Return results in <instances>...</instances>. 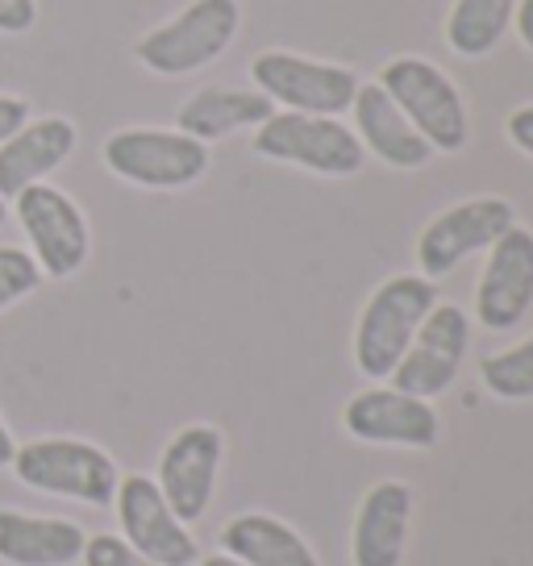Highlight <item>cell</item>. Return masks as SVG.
Returning a JSON list of instances; mask_svg holds the SVG:
<instances>
[{"label":"cell","instance_id":"obj_1","mask_svg":"<svg viewBox=\"0 0 533 566\" xmlns=\"http://www.w3.org/2000/svg\"><path fill=\"white\" fill-rule=\"evenodd\" d=\"M433 304H438V287L426 275H391L379 283L355 325L358 371L367 379H388Z\"/></svg>","mask_w":533,"mask_h":566},{"label":"cell","instance_id":"obj_2","mask_svg":"<svg viewBox=\"0 0 533 566\" xmlns=\"http://www.w3.org/2000/svg\"><path fill=\"white\" fill-rule=\"evenodd\" d=\"M379 88L388 92L391 101H396V108L409 117V125L433 146V150L459 155L462 146H467V138H471L467 101H462V92L446 80V71L433 67L429 59L400 54V59L384 63Z\"/></svg>","mask_w":533,"mask_h":566},{"label":"cell","instance_id":"obj_3","mask_svg":"<svg viewBox=\"0 0 533 566\" xmlns=\"http://www.w3.org/2000/svg\"><path fill=\"white\" fill-rule=\"evenodd\" d=\"M13 471L34 492L80 500L92 509H108L117 495V483H122L117 462L84 438H34V442L18 446Z\"/></svg>","mask_w":533,"mask_h":566},{"label":"cell","instance_id":"obj_4","mask_svg":"<svg viewBox=\"0 0 533 566\" xmlns=\"http://www.w3.org/2000/svg\"><path fill=\"white\" fill-rule=\"evenodd\" d=\"M242 25L238 0H192L184 13L138 38V63L155 75H192L230 51Z\"/></svg>","mask_w":533,"mask_h":566},{"label":"cell","instance_id":"obj_5","mask_svg":"<svg viewBox=\"0 0 533 566\" xmlns=\"http://www.w3.org/2000/svg\"><path fill=\"white\" fill-rule=\"evenodd\" d=\"M254 155L288 167H304L313 176L346 179L355 176L367 150L355 129H346L338 117H313V113H271L254 129Z\"/></svg>","mask_w":533,"mask_h":566},{"label":"cell","instance_id":"obj_6","mask_svg":"<svg viewBox=\"0 0 533 566\" xmlns=\"http://www.w3.org/2000/svg\"><path fill=\"white\" fill-rule=\"evenodd\" d=\"M105 167L125 184L176 192L209 171V146L179 129H117L105 138Z\"/></svg>","mask_w":533,"mask_h":566},{"label":"cell","instance_id":"obj_7","mask_svg":"<svg viewBox=\"0 0 533 566\" xmlns=\"http://www.w3.org/2000/svg\"><path fill=\"white\" fill-rule=\"evenodd\" d=\"M250 80L271 105L313 117H342L355 105L358 75L338 63H317L292 51H263L250 63Z\"/></svg>","mask_w":533,"mask_h":566},{"label":"cell","instance_id":"obj_8","mask_svg":"<svg viewBox=\"0 0 533 566\" xmlns=\"http://www.w3.org/2000/svg\"><path fill=\"white\" fill-rule=\"evenodd\" d=\"M18 205V226L30 238V254L51 280H72L80 266L88 263L92 233L88 217L80 212L72 196L54 184H34L13 196Z\"/></svg>","mask_w":533,"mask_h":566},{"label":"cell","instance_id":"obj_9","mask_svg":"<svg viewBox=\"0 0 533 566\" xmlns=\"http://www.w3.org/2000/svg\"><path fill=\"white\" fill-rule=\"evenodd\" d=\"M513 226H516V212L504 196H475V200L450 205L417 238V266H421L426 280L438 283L462 259L488 250L500 233L513 230Z\"/></svg>","mask_w":533,"mask_h":566},{"label":"cell","instance_id":"obj_10","mask_svg":"<svg viewBox=\"0 0 533 566\" xmlns=\"http://www.w3.org/2000/svg\"><path fill=\"white\" fill-rule=\"evenodd\" d=\"M471 346V325L459 304H433L429 317L421 321V329L412 334L405 358L396 363V371L388 375L391 388L433 400L442 396L462 371V358Z\"/></svg>","mask_w":533,"mask_h":566},{"label":"cell","instance_id":"obj_11","mask_svg":"<svg viewBox=\"0 0 533 566\" xmlns=\"http://www.w3.org/2000/svg\"><path fill=\"white\" fill-rule=\"evenodd\" d=\"M117 521H122V537L138 549L143 558L155 566H196L200 563V546L188 533V525L171 513V504L163 500L159 483L150 475H125L117 483Z\"/></svg>","mask_w":533,"mask_h":566},{"label":"cell","instance_id":"obj_12","mask_svg":"<svg viewBox=\"0 0 533 566\" xmlns=\"http://www.w3.org/2000/svg\"><path fill=\"white\" fill-rule=\"evenodd\" d=\"M221 454H226V442H221L217 424H184L176 438L167 442V450H163L155 483H159L163 500L171 504V513L184 525H192V521L209 513L217 471H221Z\"/></svg>","mask_w":533,"mask_h":566},{"label":"cell","instance_id":"obj_13","mask_svg":"<svg viewBox=\"0 0 533 566\" xmlns=\"http://www.w3.org/2000/svg\"><path fill=\"white\" fill-rule=\"evenodd\" d=\"M533 308V233L513 226L488 247V263L475 283V321L504 334Z\"/></svg>","mask_w":533,"mask_h":566},{"label":"cell","instance_id":"obj_14","mask_svg":"<svg viewBox=\"0 0 533 566\" xmlns=\"http://www.w3.org/2000/svg\"><path fill=\"white\" fill-rule=\"evenodd\" d=\"M346 433L367 446H405V450H429L442 433L438 408L396 388H367L351 396L342 408Z\"/></svg>","mask_w":533,"mask_h":566},{"label":"cell","instance_id":"obj_15","mask_svg":"<svg viewBox=\"0 0 533 566\" xmlns=\"http://www.w3.org/2000/svg\"><path fill=\"white\" fill-rule=\"evenodd\" d=\"M412 488L400 479H384L358 500L355 533H351V558L355 566H400L409 542Z\"/></svg>","mask_w":533,"mask_h":566},{"label":"cell","instance_id":"obj_16","mask_svg":"<svg viewBox=\"0 0 533 566\" xmlns=\"http://www.w3.org/2000/svg\"><path fill=\"white\" fill-rule=\"evenodd\" d=\"M75 142H80V134H75V125L67 117L25 122L13 138L0 142V196L13 200V196L34 188V184H46L51 171H59L63 163L72 159Z\"/></svg>","mask_w":533,"mask_h":566},{"label":"cell","instance_id":"obj_17","mask_svg":"<svg viewBox=\"0 0 533 566\" xmlns=\"http://www.w3.org/2000/svg\"><path fill=\"white\" fill-rule=\"evenodd\" d=\"M351 113H355V134L363 150H372L391 171H421L433 159V146L412 129L409 117L379 84H358Z\"/></svg>","mask_w":533,"mask_h":566},{"label":"cell","instance_id":"obj_18","mask_svg":"<svg viewBox=\"0 0 533 566\" xmlns=\"http://www.w3.org/2000/svg\"><path fill=\"white\" fill-rule=\"evenodd\" d=\"M84 530L63 516H30L0 509V563L4 566H72L84 554Z\"/></svg>","mask_w":533,"mask_h":566},{"label":"cell","instance_id":"obj_19","mask_svg":"<svg viewBox=\"0 0 533 566\" xmlns=\"http://www.w3.org/2000/svg\"><path fill=\"white\" fill-rule=\"evenodd\" d=\"M275 113V105L254 88H200L192 92L176 113L179 134L196 142H221L238 129H259Z\"/></svg>","mask_w":533,"mask_h":566},{"label":"cell","instance_id":"obj_20","mask_svg":"<svg viewBox=\"0 0 533 566\" xmlns=\"http://www.w3.org/2000/svg\"><path fill=\"white\" fill-rule=\"evenodd\" d=\"M221 549L247 566H321L313 546L280 516L242 513L221 530Z\"/></svg>","mask_w":533,"mask_h":566},{"label":"cell","instance_id":"obj_21","mask_svg":"<svg viewBox=\"0 0 533 566\" xmlns=\"http://www.w3.org/2000/svg\"><path fill=\"white\" fill-rule=\"evenodd\" d=\"M516 13V0H454L446 18V42L462 59H483L500 46Z\"/></svg>","mask_w":533,"mask_h":566},{"label":"cell","instance_id":"obj_22","mask_svg":"<svg viewBox=\"0 0 533 566\" xmlns=\"http://www.w3.org/2000/svg\"><path fill=\"white\" fill-rule=\"evenodd\" d=\"M480 379L497 400H513V405L533 400V337L500 354H488L480 363Z\"/></svg>","mask_w":533,"mask_h":566},{"label":"cell","instance_id":"obj_23","mask_svg":"<svg viewBox=\"0 0 533 566\" xmlns=\"http://www.w3.org/2000/svg\"><path fill=\"white\" fill-rule=\"evenodd\" d=\"M42 280L46 275H42V266L34 263L30 250L0 247V313L13 308L18 301H25V296H34Z\"/></svg>","mask_w":533,"mask_h":566},{"label":"cell","instance_id":"obj_24","mask_svg":"<svg viewBox=\"0 0 533 566\" xmlns=\"http://www.w3.org/2000/svg\"><path fill=\"white\" fill-rule=\"evenodd\" d=\"M80 558H84V566H155L150 558H143L138 549L129 546L125 537H117V533H96V537H88Z\"/></svg>","mask_w":533,"mask_h":566},{"label":"cell","instance_id":"obj_25","mask_svg":"<svg viewBox=\"0 0 533 566\" xmlns=\"http://www.w3.org/2000/svg\"><path fill=\"white\" fill-rule=\"evenodd\" d=\"M38 21V0H0V34H30Z\"/></svg>","mask_w":533,"mask_h":566},{"label":"cell","instance_id":"obj_26","mask_svg":"<svg viewBox=\"0 0 533 566\" xmlns=\"http://www.w3.org/2000/svg\"><path fill=\"white\" fill-rule=\"evenodd\" d=\"M509 142H513L521 155H530L533 159V105H521V108H513L509 113Z\"/></svg>","mask_w":533,"mask_h":566},{"label":"cell","instance_id":"obj_27","mask_svg":"<svg viewBox=\"0 0 533 566\" xmlns=\"http://www.w3.org/2000/svg\"><path fill=\"white\" fill-rule=\"evenodd\" d=\"M25 122H30V101H21V96H0V142L13 138Z\"/></svg>","mask_w":533,"mask_h":566},{"label":"cell","instance_id":"obj_28","mask_svg":"<svg viewBox=\"0 0 533 566\" xmlns=\"http://www.w3.org/2000/svg\"><path fill=\"white\" fill-rule=\"evenodd\" d=\"M513 25H516V34H521V42L533 51V0H516Z\"/></svg>","mask_w":533,"mask_h":566},{"label":"cell","instance_id":"obj_29","mask_svg":"<svg viewBox=\"0 0 533 566\" xmlns=\"http://www.w3.org/2000/svg\"><path fill=\"white\" fill-rule=\"evenodd\" d=\"M13 454H18V442H13L9 424L0 421V471H4V467H13Z\"/></svg>","mask_w":533,"mask_h":566},{"label":"cell","instance_id":"obj_30","mask_svg":"<svg viewBox=\"0 0 533 566\" xmlns=\"http://www.w3.org/2000/svg\"><path fill=\"white\" fill-rule=\"evenodd\" d=\"M200 566H247V563H242V558H233V554H226V549H221V554H213V558H200Z\"/></svg>","mask_w":533,"mask_h":566},{"label":"cell","instance_id":"obj_31","mask_svg":"<svg viewBox=\"0 0 533 566\" xmlns=\"http://www.w3.org/2000/svg\"><path fill=\"white\" fill-rule=\"evenodd\" d=\"M4 221H9V200L0 196V226H4Z\"/></svg>","mask_w":533,"mask_h":566}]
</instances>
